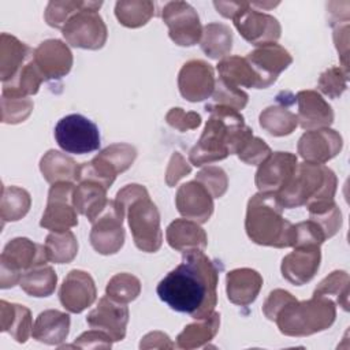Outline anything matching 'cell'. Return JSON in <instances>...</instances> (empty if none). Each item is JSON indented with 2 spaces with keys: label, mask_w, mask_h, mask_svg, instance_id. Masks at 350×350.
<instances>
[{
  "label": "cell",
  "mask_w": 350,
  "mask_h": 350,
  "mask_svg": "<svg viewBox=\"0 0 350 350\" xmlns=\"http://www.w3.org/2000/svg\"><path fill=\"white\" fill-rule=\"evenodd\" d=\"M182 254V262L159 282L157 295L172 310L204 319L217 304L219 269L204 250Z\"/></svg>",
  "instance_id": "1"
},
{
  "label": "cell",
  "mask_w": 350,
  "mask_h": 350,
  "mask_svg": "<svg viewBox=\"0 0 350 350\" xmlns=\"http://www.w3.org/2000/svg\"><path fill=\"white\" fill-rule=\"evenodd\" d=\"M205 111L209 112V119L198 142L189 152V160L196 167L237 154L242 144L253 135L239 111L219 104H206Z\"/></svg>",
  "instance_id": "2"
},
{
  "label": "cell",
  "mask_w": 350,
  "mask_h": 350,
  "mask_svg": "<svg viewBox=\"0 0 350 350\" xmlns=\"http://www.w3.org/2000/svg\"><path fill=\"white\" fill-rule=\"evenodd\" d=\"M113 204L123 217L127 216L135 246L145 253L157 252L163 243L160 212L146 187L138 183L126 185L116 193Z\"/></svg>",
  "instance_id": "3"
},
{
  "label": "cell",
  "mask_w": 350,
  "mask_h": 350,
  "mask_svg": "<svg viewBox=\"0 0 350 350\" xmlns=\"http://www.w3.org/2000/svg\"><path fill=\"white\" fill-rule=\"evenodd\" d=\"M245 230L257 245L271 247H291L294 224L284 219L283 206L273 193L254 194L246 208Z\"/></svg>",
  "instance_id": "4"
},
{
  "label": "cell",
  "mask_w": 350,
  "mask_h": 350,
  "mask_svg": "<svg viewBox=\"0 0 350 350\" xmlns=\"http://www.w3.org/2000/svg\"><path fill=\"white\" fill-rule=\"evenodd\" d=\"M338 179L335 172L324 164L302 161L284 189L276 197L283 209L332 201L336 193Z\"/></svg>",
  "instance_id": "5"
},
{
  "label": "cell",
  "mask_w": 350,
  "mask_h": 350,
  "mask_svg": "<svg viewBox=\"0 0 350 350\" xmlns=\"http://www.w3.org/2000/svg\"><path fill=\"white\" fill-rule=\"evenodd\" d=\"M335 319V302L325 297L313 295L306 301L291 299L282 308L273 321L283 335L302 338L328 329Z\"/></svg>",
  "instance_id": "6"
},
{
  "label": "cell",
  "mask_w": 350,
  "mask_h": 350,
  "mask_svg": "<svg viewBox=\"0 0 350 350\" xmlns=\"http://www.w3.org/2000/svg\"><path fill=\"white\" fill-rule=\"evenodd\" d=\"M48 261L44 245L25 237L11 239L0 256V287L11 288L21 282L22 275Z\"/></svg>",
  "instance_id": "7"
},
{
  "label": "cell",
  "mask_w": 350,
  "mask_h": 350,
  "mask_svg": "<svg viewBox=\"0 0 350 350\" xmlns=\"http://www.w3.org/2000/svg\"><path fill=\"white\" fill-rule=\"evenodd\" d=\"M103 1H86L85 7L75 12L62 29L66 42L74 48L97 51L108 38L107 26L98 14Z\"/></svg>",
  "instance_id": "8"
},
{
  "label": "cell",
  "mask_w": 350,
  "mask_h": 350,
  "mask_svg": "<svg viewBox=\"0 0 350 350\" xmlns=\"http://www.w3.org/2000/svg\"><path fill=\"white\" fill-rule=\"evenodd\" d=\"M137 157V149L124 142L112 144L104 148L90 161L79 165V180H94L109 189L118 174L129 170Z\"/></svg>",
  "instance_id": "9"
},
{
  "label": "cell",
  "mask_w": 350,
  "mask_h": 350,
  "mask_svg": "<svg viewBox=\"0 0 350 350\" xmlns=\"http://www.w3.org/2000/svg\"><path fill=\"white\" fill-rule=\"evenodd\" d=\"M55 139L66 153L72 154L92 153L101 144L97 124L81 113L62 118L55 126Z\"/></svg>",
  "instance_id": "10"
},
{
  "label": "cell",
  "mask_w": 350,
  "mask_h": 350,
  "mask_svg": "<svg viewBox=\"0 0 350 350\" xmlns=\"http://www.w3.org/2000/svg\"><path fill=\"white\" fill-rule=\"evenodd\" d=\"M75 185L72 182L53 183L40 226L49 231H66L78 226L77 209L72 202Z\"/></svg>",
  "instance_id": "11"
},
{
  "label": "cell",
  "mask_w": 350,
  "mask_h": 350,
  "mask_svg": "<svg viewBox=\"0 0 350 350\" xmlns=\"http://www.w3.org/2000/svg\"><path fill=\"white\" fill-rule=\"evenodd\" d=\"M163 22L170 38L179 46H193L200 42L202 26L193 5L186 1H168L161 10Z\"/></svg>",
  "instance_id": "12"
},
{
  "label": "cell",
  "mask_w": 350,
  "mask_h": 350,
  "mask_svg": "<svg viewBox=\"0 0 350 350\" xmlns=\"http://www.w3.org/2000/svg\"><path fill=\"white\" fill-rule=\"evenodd\" d=\"M232 21L239 34L254 46L276 42L282 34L279 21L267 12L256 10L249 1H245Z\"/></svg>",
  "instance_id": "13"
},
{
  "label": "cell",
  "mask_w": 350,
  "mask_h": 350,
  "mask_svg": "<svg viewBox=\"0 0 350 350\" xmlns=\"http://www.w3.org/2000/svg\"><path fill=\"white\" fill-rule=\"evenodd\" d=\"M123 220L124 217L115 208L113 200H109L104 211L92 221L89 241L97 253L109 256L122 249L124 245Z\"/></svg>",
  "instance_id": "14"
},
{
  "label": "cell",
  "mask_w": 350,
  "mask_h": 350,
  "mask_svg": "<svg viewBox=\"0 0 350 350\" xmlns=\"http://www.w3.org/2000/svg\"><path fill=\"white\" fill-rule=\"evenodd\" d=\"M298 165V159L290 152H273L256 171L254 183L260 193L278 194L291 180Z\"/></svg>",
  "instance_id": "15"
},
{
  "label": "cell",
  "mask_w": 350,
  "mask_h": 350,
  "mask_svg": "<svg viewBox=\"0 0 350 350\" xmlns=\"http://www.w3.org/2000/svg\"><path fill=\"white\" fill-rule=\"evenodd\" d=\"M215 70L201 59L186 62L178 74V88L183 98L190 103L204 101L215 90Z\"/></svg>",
  "instance_id": "16"
},
{
  "label": "cell",
  "mask_w": 350,
  "mask_h": 350,
  "mask_svg": "<svg viewBox=\"0 0 350 350\" xmlns=\"http://www.w3.org/2000/svg\"><path fill=\"white\" fill-rule=\"evenodd\" d=\"M343 148L342 135L329 127L308 130L297 144V152L304 161L324 164L336 157Z\"/></svg>",
  "instance_id": "17"
},
{
  "label": "cell",
  "mask_w": 350,
  "mask_h": 350,
  "mask_svg": "<svg viewBox=\"0 0 350 350\" xmlns=\"http://www.w3.org/2000/svg\"><path fill=\"white\" fill-rule=\"evenodd\" d=\"M33 60L45 81H56L66 77L74 62L68 45L57 38L42 41L34 49Z\"/></svg>",
  "instance_id": "18"
},
{
  "label": "cell",
  "mask_w": 350,
  "mask_h": 350,
  "mask_svg": "<svg viewBox=\"0 0 350 350\" xmlns=\"http://www.w3.org/2000/svg\"><path fill=\"white\" fill-rule=\"evenodd\" d=\"M293 249L282 260V276L294 286H302L316 276L320 268L321 250L319 245H299Z\"/></svg>",
  "instance_id": "19"
},
{
  "label": "cell",
  "mask_w": 350,
  "mask_h": 350,
  "mask_svg": "<svg viewBox=\"0 0 350 350\" xmlns=\"http://www.w3.org/2000/svg\"><path fill=\"white\" fill-rule=\"evenodd\" d=\"M86 323L92 328L107 332L113 342L123 340L129 323L127 304L118 302L108 295L100 298L97 306L86 316Z\"/></svg>",
  "instance_id": "20"
},
{
  "label": "cell",
  "mask_w": 350,
  "mask_h": 350,
  "mask_svg": "<svg viewBox=\"0 0 350 350\" xmlns=\"http://www.w3.org/2000/svg\"><path fill=\"white\" fill-rule=\"evenodd\" d=\"M97 290L90 273L81 269H71L60 288L59 299L70 313H81L96 301Z\"/></svg>",
  "instance_id": "21"
},
{
  "label": "cell",
  "mask_w": 350,
  "mask_h": 350,
  "mask_svg": "<svg viewBox=\"0 0 350 350\" xmlns=\"http://www.w3.org/2000/svg\"><path fill=\"white\" fill-rule=\"evenodd\" d=\"M175 205L185 219L198 224L206 223L215 209L213 197L197 180H190L179 186L175 196Z\"/></svg>",
  "instance_id": "22"
},
{
  "label": "cell",
  "mask_w": 350,
  "mask_h": 350,
  "mask_svg": "<svg viewBox=\"0 0 350 350\" xmlns=\"http://www.w3.org/2000/svg\"><path fill=\"white\" fill-rule=\"evenodd\" d=\"M298 103V124L304 130L329 127L334 123L332 107L316 90H301L295 96Z\"/></svg>",
  "instance_id": "23"
},
{
  "label": "cell",
  "mask_w": 350,
  "mask_h": 350,
  "mask_svg": "<svg viewBox=\"0 0 350 350\" xmlns=\"http://www.w3.org/2000/svg\"><path fill=\"white\" fill-rule=\"evenodd\" d=\"M245 57L269 85L275 83L280 72L293 63L290 52L276 42L256 46Z\"/></svg>",
  "instance_id": "24"
},
{
  "label": "cell",
  "mask_w": 350,
  "mask_h": 350,
  "mask_svg": "<svg viewBox=\"0 0 350 350\" xmlns=\"http://www.w3.org/2000/svg\"><path fill=\"white\" fill-rule=\"evenodd\" d=\"M262 287V276L252 268H237L227 272L226 291L230 302L247 306L256 301Z\"/></svg>",
  "instance_id": "25"
},
{
  "label": "cell",
  "mask_w": 350,
  "mask_h": 350,
  "mask_svg": "<svg viewBox=\"0 0 350 350\" xmlns=\"http://www.w3.org/2000/svg\"><path fill=\"white\" fill-rule=\"evenodd\" d=\"M216 70L219 77L224 81L241 88L265 89L271 85L260 75V72L250 64L246 57L242 56H227L219 60Z\"/></svg>",
  "instance_id": "26"
},
{
  "label": "cell",
  "mask_w": 350,
  "mask_h": 350,
  "mask_svg": "<svg viewBox=\"0 0 350 350\" xmlns=\"http://www.w3.org/2000/svg\"><path fill=\"white\" fill-rule=\"evenodd\" d=\"M168 245L178 252L205 250L208 237L205 230L196 221L189 219H175L165 230Z\"/></svg>",
  "instance_id": "27"
},
{
  "label": "cell",
  "mask_w": 350,
  "mask_h": 350,
  "mask_svg": "<svg viewBox=\"0 0 350 350\" xmlns=\"http://www.w3.org/2000/svg\"><path fill=\"white\" fill-rule=\"evenodd\" d=\"M70 332V316L57 309H46L41 312L34 324L31 336L33 339L49 345H62Z\"/></svg>",
  "instance_id": "28"
},
{
  "label": "cell",
  "mask_w": 350,
  "mask_h": 350,
  "mask_svg": "<svg viewBox=\"0 0 350 350\" xmlns=\"http://www.w3.org/2000/svg\"><path fill=\"white\" fill-rule=\"evenodd\" d=\"M34 49L18 40L15 36L1 33L0 36V79L3 83L11 81L21 68L33 57Z\"/></svg>",
  "instance_id": "29"
},
{
  "label": "cell",
  "mask_w": 350,
  "mask_h": 350,
  "mask_svg": "<svg viewBox=\"0 0 350 350\" xmlns=\"http://www.w3.org/2000/svg\"><path fill=\"white\" fill-rule=\"evenodd\" d=\"M107 190L101 183L94 180H79L74 189L72 202L78 213L88 217L92 223L108 205Z\"/></svg>",
  "instance_id": "30"
},
{
  "label": "cell",
  "mask_w": 350,
  "mask_h": 350,
  "mask_svg": "<svg viewBox=\"0 0 350 350\" xmlns=\"http://www.w3.org/2000/svg\"><path fill=\"white\" fill-rule=\"evenodd\" d=\"M0 329L8 332L18 343L27 342L33 331L31 312L19 304L0 301Z\"/></svg>",
  "instance_id": "31"
},
{
  "label": "cell",
  "mask_w": 350,
  "mask_h": 350,
  "mask_svg": "<svg viewBox=\"0 0 350 350\" xmlns=\"http://www.w3.org/2000/svg\"><path fill=\"white\" fill-rule=\"evenodd\" d=\"M79 165L74 159L55 149L48 150L40 160V171L51 185L57 182H78Z\"/></svg>",
  "instance_id": "32"
},
{
  "label": "cell",
  "mask_w": 350,
  "mask_h": 350,
  "mask_svg": "<svg viewBox=\"0 0 350 350\" xmlns=\"http://www.w3.org/2000/svg\"><path fill=\"white\" fill-rule=\"evenodd\" d=\"M220 327V314L212 312L204 319H197V321L187 324L183 331L176 336V347L179 349H198L209 343Z\"/></svg>",
  "instance_id": "33"
},
{
  "label": "cell",
  "mask_w": 350,
  "mask_h": 350,
  "mask_svg": "<svg viewBox=\"0 0 350 350\" xmlns=\"http://www.w3.org/2000/svg\"><path fill=\"white\" fill-rule=\"evenodd\" d=\"M202 52L215 60H221L232 49V31L231 29L219 22L208 23L202 27V36L200 40Z\"/></svg>",
  "instance_id": "34"
},
{
  "label": "cell",
  "mask_w": 350,
  "mask_h": 350,
  "mask_svg": "<svg viewBox=\"0 0 350 350\" xmlns=\"http://www.w3.org/2000/svg\"><path fill=\"white\" fill-rule=\"evenodd\" d=\"M258 123L269 135L284 137L290 135L298 126L297 115L283 104L269 105L261 111Z\"/></svg>",
  "instance_id": "35"
},
{
  "label": "cell",
  "mask_w": 350,
  "mask_h": 350,
  "mask_svg": "<svg viewBox=\"0 0 350 350\" xmlns=\"http://www.w3.org/2000/svg\"><path fill=\"white\" fill-rule=\"evenodd\" d=\"M44 81V77L31 57L11 81L3 83L1 96L27 97L36 94Z\"/></svg>",
  "instance_id": "36"
},
{
  "label": "cell",
  "mask_w": 350,
  "mask_h": 350,
  "mask_svg": "<svg viewBox=\"0 0 350 350\" xmlns=\"http://www.w3.org/2000/svg\"><path fill=\"white\" fill-rule=\"evenodd\" d=\"M57 284V275L49 265H40L26 271L19 282L21 288L30 297H49Z\"/></svg>",
  "instance_id": "37"
},
{
  "label": "cell",
  "mask_w": 350,
  "mask_h": 350,
  "mask_svg": "<svg viewBox=\"0 0 350 350\" xmlns=\"http://www.w3.org/2000/svg\"><path fill=\"white\" fill-rule=\"evenodd\" d=\"M48 261L55 264H68L78 253V241L72 231H51L45 238Z\"/></svg>",
  "instance_id": "38"
},
{
  "label": "cell",
  "mask_w": 350,
  "mask_h": 350,
  "mask_svg": "<svg viewBox=\"0 0 350 350\" xmlns=\"http://www.w3.org/2000/svg\"><path fill=\"white\" fill-rule=\"evenodd\" d=\"M154 15V4L149 0H120L115 4V16L124 27L137 29Z\"/></svg>",
  "instance_id": "39"
},
{
  "label": "cell",
  "mask_w": 350,
  "mask_h": 350,
  "mask_svg": "<svg viewBox=\"0 0 350 350\" xmlns=\"http://www.w3.org/2000/svg\"><path fill=\"white\" fill-rule=\"evenodd\" d=\"M31 206V197L27 190L18 186H3L0 217L5 221H18L25 217Z\"/></svg>",
  "instance_id": "40"
},
{
  "label": "cell",
  "mask_w": 350,
  "mask_h": 350,
  "mask_svg": "<svg viewBox=\"0 0 350 350\" xmlns=\"http://www.w3.org/2000/svg\"><path fill=\"white\" fill-rule=\"evenodd\" d=\"M349 284L350 279L345 271H334L324 278L313 291L314 297H325L349 310Z\"/></svg>",
  "instance_id": "41"
},
{
  "label": "cell",
  "mask_w": 350,
  "mask_h": 350,
  "mask_svg": "<svg viewBox=\"0 0 350 350\" xmlns=\"http://www.w3.org/2000/svg\"><path fill=\"white\" fill-rule=\"evenodd\" d=\"M309 219L316 221L324 231L327 239L332 238L342 226V212L336 202L325 201L308 206Z\"/></svg>",
  "instance_id": "42"
},
{
  "label": "cell",
  "mask_w": 350,
  "mask_h": 350,
  "mask_svg": "<svg viewBox=\"0 0 350 350\" xmlns=\"http://www.w3.org/2000/svg\"><path fill=\"white\" fill-rule=\"evenodd\" d=\"M139 293H141L139 279L127 272H120L113 275L105 287V295L122 304H129L134 301L139 295Z\"/></svg>",
  "instance_id": "43"
},
{
  "label": "cell",
  "mask_w": 350,
  "mask_h": 350,
  "mask_svg": "<svg viewBox=\"0 0 350 350\" xmlns=\"http://www.w3.org/2000/svg\"><path fill=\"white\" fill-rule=\"evenodd\" d=\"M215 104L226 105L234 108L237 111L243 109L247 105L249 96L241 88L224 81L223 78H217L215 83V90L212 93Z\"/></svg>",
  "instance_id": "44"
},
{
  "label": "cell",
  "mask_w": 350,
  "mask_h": 350,
  "mask_svg": "<svg viewBox=\"0 0 350 350\" xmlns=\"http://www.w3.org/2000/svg\"><path fill=\"white\" fill-rule=\"evenodd\" d=\"M86 1L81 0H66V1H49L45 12H44V19L45 22L55 29H63L67 21L79 10L85 7Z\"/></svg>",
  "instance_id": "45"
},
{
  "label": "cell",
  "mask_w": 350,
  "mask_h": 350,
  "mask_svg": "<svg viewBox=\"0 0 350 350\" xmlns=\"http://www.w3.org/2000/svg\"><path fill=\"white\" fill-rule=\"evenodd\" d=\"M347 81H349L347 70H345L340 66L329 67L320 74L317 81V88L324 96L329 98H338L346 90Z\"/></svg>",
  "instance_id": "46"
},
{
  "label": "cell",
  "mask_w": 350,
  "mask_h": 350,
  "mask_svg": "<svg viewBox=\"0 0 350 350\" xmlns=\"http://www.w3.org/2000/svg\"><path fill=\"white\" fill-rule=\"evenodd\" d=\"M33 107V100L29 97L1 96V122L7 124L25 122L30 116Z\"/></svg>",
  "instance_id": "47"
},
{
  "label": "cell",
  "mask_w": 350,
  "mask_h": 350,
  "mask_svg": "<svg viewBox=\"0 0 350 350\" xmlns=\"http://www.w3.org/2000/svg\"><path fill=\"white\" fill-rule=\"evenodd\" d=\"M196 180L200 182L213 198L223 197L228 187V178L226 171L216 165H208L200 170L196 175Z\"/></svg>",
  "instance_id": "48"
},
{
  "label": "cell",
  "mask_w": 350,
  "mask_h": 350,
  "mask_svg": "<svg viewBox=\"0 0 350 350\" xmlns=\"http://www.w3.org/2000/svg\"><path fill=\"white\" fill-rule=\"evenodd\" d=\"M327 241V237L321 227L313 221V220H306V221H299L294 224L293 230V246H299V245H319L321 246L323 242Z\"/></svg>",
  "instance_id": "49"
},
{
  "label": "cell",
  "mask_w": 350,
  "mask_h": 350,
  "mask_svg": "<svg viewBox=\"0 0 350 350\" xmlns=\"http://www.w3.org/2000/svg\"><path fill=\"white\" fill-rule=\"evenodd\" d=\"M272 153L271 148L265 144L264 139L258 137H249L242 146L239 148L237 156L239 157L241 161L249 164V165H258L262 163L269 154Z\"/></svg>",
  "instance_id": "50"
},
{
  "label": "cell",
  "mask_w": 350,
  "mask_h": 350,
  "mask_svg": "<svg viewBox=\"0 0 350 350\" xmlns=\"http://www.w3.org/2000/svg\"><path fill=\"white\" fill-rule=\"evenodd\" d=\"M165 122L172 129H175L180 133H185V131H189V130H196L201 124L202 119H201V115L194 112V111L186 112L183 108L175 107V108H171L167 112Z\"/></svg>",
  "instance_id": "51"
},
{
  "label": "cell",
  "mask_w": 350,
  "mask_h": 350,
  "mask_svg": "<svg viewBox=\"0 0 350 350\" xmlns=\"http://www.w3.org/2000/svg\"><path fill=\"white\" fill-rule=\"evenodd\" d=\"M113 339L104 331L92 328L81 334L72 345L64 347H81V349H111Z\"/></svg>",
  "instance_id": "52"
},
{
  "label": "cell",
  "mask_w": 350,
  "mask_h": 350,
  "mask_svg": "<svg viewBox=\"0 0 350 350\" xmlns=\"http://www.w3.org/2000/svg\"><path fill=\"white\" fill-rule=\"evenodd\" d=\"M294 298H295V297H294L291 293H288V291H286V290H283V288L272 290V291L268 294L267 299L264 301L262 313L265 314V317H267L268 320L273 321L275 317H276V314L282 310V308H283L286 304H288L291 299H294Z\"/></svg>",
  "instance_id": "53"
},
{
  "label": "cell",
  "mask_w": 350,
  "mask_h": 350,
  "mask_svg": "<svg viewBox=\"0 0 350 350\" xmlns=\"http://www.w3.org/2000/svg\"><path fill=\"white\" fill-rule=\"evenodd\" d=\"M190 172H191V165L186 161V159L179 152H174L165 171V183L170 187H174L183 176L189 175Z\"/></svg>",
  "instance_id": "54"
},
{
  "label": "cell",
  "mask_w": 350,
  "mask_h": 350,
  "mask_svg": "<svg viewBox=\"0 0 350 350\" xmlns=\"http://www.w3.org/2000/svg\"><path fill=\"white\" fill-rule=\"evenodd\" d=\"M334 42L336 46V51L340 56V62L345 70L349 71V63H347V55H349V23L338 25L334 27Z\"/></svg>",
  "instance_id": "55"
},
{
  "label": "cell",
  "mask_w": 350,
  "mask_h": 350,
  "mask_svg": "<svg viewBox=\"0 0 350 350\" xmlns=\"http://www.w3.org/2000/svg\"><path fill=\"white\" fill-rule=\"evenodd\" d=\"M141 349H172L175 347V343L171 342L170 336L164 332L160 331H153L146 334L141 343H139Z\"/></svg>",
  "instance_id": "56"
},
{
  "label": "cell",
  "mask_w": 350,
  "mask_h": 350,
  "mask_svg": "<svg viewBox=\"0 0 350 350\" xmlns=\"http://www.w3.org/2000/svg\"><path fill=\"white\" fill-rule=\"evenodd\" d=\"M243 4L245 1H213V5L217 10V12L228 19H232L239 12Z\"/></svg>",
  "instance_id": "57"
}]
</instances>
